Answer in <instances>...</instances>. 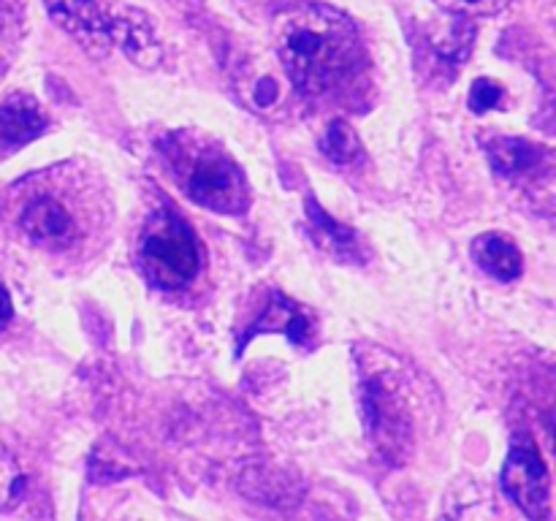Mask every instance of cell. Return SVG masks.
Returning a JSON list of instances; mask_svg holds the SVG:
<instances>
[{
	"instance_id": "2",
	"label": "cell",
	"mask_w": 556,
	"mask_h": 521,
	"mask_svg": "<svg viewBox=\"0 0 556 521\" xmlns=\"http://www.w3.org/2000/svg\"><path fill=\"white\" fill-rule=\"evenodd\" d=\"M163 152L190 201L220 215H242L250 206L248 177L220 144L179 130L163 141Z\"/></svg>"
},
{
	"instance_id": "15",
	"label": "cell",
	"mask_w": 556,
	"mask_h": 521,
	"mask_svg": "<svg viewBox=\"0 0 556 521\" xmlns=\"http://www.w3.org/2000/svg\"><path fill=\"white\" fill-rule=\"evenodd\" d=\"M22 33H25V27H22L20 9L11 5L9 0H0V79L11 68L16 52H20Z\"/></svg>"
},
{
	"instance_id": "4",
	"label": "cell",
	"mask_w": 556,
	"mask_h": 521,
	"mask_svg": "<svg viewBox=\"0 0 556 521\" xmlns=\"http://www.w3.org/2000/svg\"><path fill=\"white\" fill-rule=\"evenodd\" d=\"M362 410L375 454L389 465H402L413 450V418L400 374L383 364H364Z\"/></svg>"
},
{
	"instance_id": "19",
	"label": "cell",
	"mask_w": 556,
	"mask_h": 521,
	"mask_svg": "<svg viewBox=\"0 0 556 521\" xmlns=\"http://www.w3.org/2000/svg\"><path fill=\"white\" fill-rule=\"evenodd\" d=\"M280 79L271 74H258L250 81V103H253L255 109H261V112L275 106V103L280 101Z\"/></svg>"
},
{
	"instance_id": "16",
	"label": "cell",
	"mask_w": 556,
	"mask_h": 521,
	"mask_svg": "<svg viewBox=\"0 0 556 521\" xmlns=\"http://www.w3.org/2000/svg\"><path fill=\"white\" fill-rule=\"evenodd\" d=\"M22 486H25V475H22L11 450L0 440V510H11L20 503Z\"/></svg>"
},
{
	"instance_id": "10",
	"label": "cell",
	"mask_w": 556,
	"mask_h": 521,
	"mask_svg": "<svg viewBox=\"0 0 556 521\" xmlns=\"http://www.w3.org/2000/svg\"><path fill=\"white\" fill-rule=\"evenodd\" d=\"M49 125L47 112L41 109V103L36 98L25 96V92H16V96L5 98L0 103V139L5 144H27V141L36 139L43 128Z\"/></svg>"
},
{
	"instance_id": "5",
	"label": "cell",
	"mask_w": 556,
	"mask_h": 521,
	"mask_svg": "<svg viewBox=\"0 0 556 521\" xmlns=\"http://www.w3.org/2000/svg\"><path fill=\"white\" fill-rule=\"evenodd\" d=\"M500 481H503L505 494L519 505L527 519L546 521L552 516V475L535 445H514Z\"/></svg>"
},
{
	"instance_id": "13",
	"label": "cell",
	"mask_w": 556,
	"mask_h": 521,
	"mask_svg": "<svg viewBox=\"0 0 556 521\" xmlns=\"http://www.w3.org/2000/svg\"><path fill=\"white\" fill-rule=\"evenodd\" d=\"M307 217L309 226H313L315 242L324 250L342 255V258H351L358 250V237L348 226L337 223L334 217L326 215V209L320 204H315L313 199H307Z\"/></svg>"
},
{
	"instance_id": "3",
	"label": "cell",
	"mask_w": 556,
	"mask_h": 521,
	"mask_svg": "<svg viewBox=\"0 0 556 521\" xmlns=\"http://www.w3.org/2000/svg\"><path fill=\"white\" fill-rule=\"evenodd\" d=\"M136 260L147 280L163 291H179L201 269V247L193 228L172 209H161L144 223Z\"/></svg>"
},
{
	"instance_id": "1",
	"label": "cell",
	"mask_w": 556,
	"mask_h": 521,
	"mask_svg": "<svg viewBox=\"0 0 556 521\" xmlns=\"http://www.w3.org/2000/svg\"><path fill=\"white\" fill-rule=\"evenodd\" d=\"M275 52L282 74L302 92L340 85L362 60L356 25L324 3H296L275 20Z\"/></svg>"
},
{
	"instance_id": "9",
	"label": "cell",
	"mask_w": 556,
	"mask_h": 521,
	"mask_svg": "<svg viewBox=\"0 0 556 521\" xmlns=\"http://www.w3.org/2000/svg\"><path fill=\"white\" fill-rule=\"evenodd\" d=\"M114 43L141 68H155L161 63L155 30L141 11L125 9L123 14H114Z\"/></svg>"
},
{
	"instance_id": "8",
	"label": "cell",
	"mask_w": 556,
	"mask_h": 521,
	"mask_svg": "<svg viewBox=\"0 0 556 521\" xmlns=\"http://www.w3.org/2000/svg\"><path fill=\"white\" fill-rule=\"evenodd\" d=\"M266 331H282V334H288V340L296 342V345H302V347H309L315 342L313 315H309L299 302L282 296V293H275V296H271L266 313L255 320L253 329H250V334L244 336L239 345H244L250 336L266 334Z\"/></svg>"
},
{
	"instance_id": "6",
	"label": "cell",
	"mask_w": 556,
	"mask_h": 521,
	"mask_svg": "<svg viewBox=\"0 0 556 521\" xmlns=\"http://www.w3.org/2000/svg\"><path fill=\"white\" fill-rule=\"evenodd\" d=\"M63 30L79 38L87 52L103 54L114 47V14H109L106 3L101 0H43Z\"/></svg>"
},
{
	"instance_id": "11",
	"label": "cell",
	"mask_w": 556,
	"mask_h": 521,
	"mask_svg": "<svg viewBox=\"0 0 556 521\" xmlns=\"http://www.w3.org/2000/svg\"><path fill=\"white\" fill-rule=\"evenodd\" d=\"M472 258L481 266L486 275L497 277L503 282L519 280L525 271V255H521L519 244L508 237V233L489 231L472 242Z\"/></svg>"
},
{
	"instance_id": "7",
	"label": "cell",
	"mask_w": 556,
	"mask_h": 521,
	"mask_svg": "<svg viewBox=\"0 0 556 521\" xmlns=\"http://www.w3.org/2000/svg\"><path fill=\"white\" fill-rule=\"evenodd\" d=\"M22 228L33 242L43 244V247L63 250L74 244L76 239V220L68 212L63 201L52 199V195H38L25 206L20 217Z\"/></svg>"
},
{
	"instance_id": "17",
	"label": "cell",
	"mask_w": 556,
	"mask_h": 521,
	"mask_svg": "<svg viewBox=\"0 0 556 521\" xmlns=\"http://www.w3.org/2000/svg\"><path fill=\"white\" fill-rule=\"evenodd\" d=\"M467 103H470V109L476 114H486V112H492V109H500L505 103L503 85L494 79H486V76H481V79L472 81Z\"/></svg>"
},
{
	"instance_id": "12",
	"label": "cell",
	"mask_w": 556,
	"mask_h": 521,
	"mask_svg": "<svg viewBox=\"0 0 556 521\" xmlns=\"http://www.w3.org/2000/svg\"><path fill=\"white\" fill-rule=\"evenodd\" d=\"M489 161L494 171L503 177H521L548 161V150L532 144L527 139H510V136H494L489 141Z\"/></svg>"
},
{
	"instance_id": "14",
	"label": "cell",
	"mask_w": 556,
	"mask_h": 521,
	"mask_svg": "<svg viewBox=\"0 0 556 521\" xmlns=\"http://www.w3.org/2000/svg\"><path fill=\"white\" fill-rule=\"evenodd\" d=\"M320 147H324V155L334 163H351L356 161L358 152H362V141H358V134L345 123V119H331L324 130V139H320Z\"/></svg>"
},
{
	"instance_id": "18",
	"label": "cell",
	"mask_w": 556,
	"mask_h": 521,
	"mask_svg": "<svg viewBox=\"0 0 556 521\" xmlns=\"http://www.w3.org/2000/svg\"><path fill=\"white\" fill-rule=\"evenodd\" d=\"M434 3L456 16H492L500 14L510 0H434Z\"/></svg>"
},
{
	"instance_id": "20",
	"label": "cell",
	"mask_w": 556,
	"mask_h": 521,
	"mask_svg": "<svg viewBox=\"0 0 556 521\" xmlns=\"http://www.w3.org/2000/svg\"><path fill=\"white\" fill-rule=\"evenodd\" d=\"M11 315H14V304H11L9 291H5V288L0 285V329H3V326L9 323Z\"/></svg>"
}]
</instances>
